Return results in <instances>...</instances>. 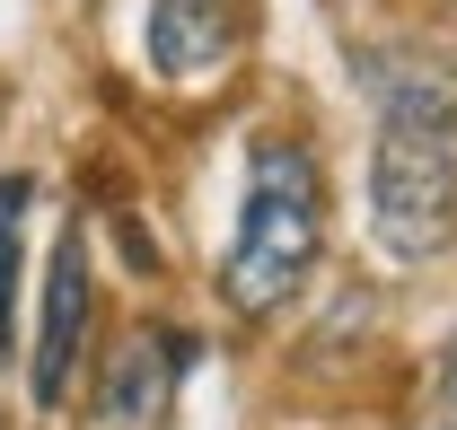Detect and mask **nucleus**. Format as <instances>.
<instances>
[{
	"label": "nucleus",
	"instance_id": "4",
	"mask_svg": "<svg viewBox=\"0 0 457 430\" xmlns=\"http://www.w3.org/2000/svg\"><path fill=\"white\" fill-rule=\"evenodd\" d=\"M246 45V0H150V70L220 79Z\"/></svg>",
	"mask_w": 457,
	"mask_h": 430
},
{
	"label": "nucleus",
	"instance_id": "2",
	"mask_svg": "<svg viewBox=\"0 0 457 430\" xmlns=\"http://www.w3.org/2000/svg\"><path fill=\"white\" fill-rule=\"evenodd\" d=\"M370 228L396 264L422 255H449L457 246V150L449 132H404L378 123V150H370Z\"/></svg>",
	"mask_w": 457,
	"mask_h": 430
},
{
	"label": "nucleus",
	"instance_id": "6",
	"mask_svg": "<svg viewBox=\"0 0 457 430\" xmlns=\"http://www.w3.org/2000/svg\"><path fill=\"white\" fill-rule=\"evenodd\" d=\"M370 97H378V123L449 132L457 123V54H440V45H396V54L370 62Z\"/></svg>",
	"mask_w": 457,
	"mask_h": 430
},
{
	"label": "nucleus",
	"instance_id": "1",
	"mask_svg": "<svg viewBox=\"0 0 457 430\" xmlns=\"http://www.w3.org/2000/svg\"><path fill=\"white\" fill-rule=\"evenodd\" d=\"M326 246V176L299 141H255L246 159V203H237V237L220 255V299L237 317H282V299H299V281L317 272Z\"/></svg>",
	"mask_w": 457,
	"mask_h": 430
},
{
	"label": "nucleus",
	"instance_id": "7",
	"mask_svg": "<svg viewBox=\"0 0 457 430\" xmlns=\"http://www.w3.org/2000/svg\"><path fill=\"white\" fill-rule=\"evenodd\" d=\"M27 176H0V351L18 334V211H27Z\"/></svg>",
	"mask_w": 457,
	"mask_h": 430
},
{
	"label": "nucleus",
	"instance_id": "8",
	"mask_svg": "<svg viewBox=\"0 0 457 430\" xmlns=\"http://www.w3.org/2000/svg\"><path fill=\"white\" fill-rule=\"evenodd\" d=\"M440 430H457V343H449V360H440Z\"/></svg>",
	"mask_w": 457,
	"mask_h": 430
},
{
	"label": "nucleus",
	"instance_id": "3",
	"mask_svg": "<svg viewBox=\"0 0 457 430\" xmlns=\"http://www.w3.org/2000/svg\"><path fill=\"white\" fill-rule=\"evenodd\" d=\"M79 343H88V237H79V228H62V237H54V264H45V325H36V360H27L36 404H62V395H71Z\"/></svg>",
	"mask_w": 457,
	"mask_h": 430
},
{
	"label": "nucleus",
	"instance_id": "5",
	"mask_svg": "<svg viewBox=\"0 0 457 430\" xmlns=\"http://www.w3.org/2000/svg\"><path fill=\"white\" fill-rule=\"evenodd\" d=\"M185 369H194V343H185V334H132V343L106 360L97 422H106V430H159Z\"/></svg>",
	"mask_w": 457,
	"mask_h": 430
}]
</instances>
